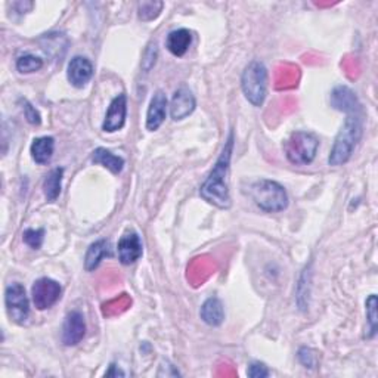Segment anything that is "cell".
Instances as JSON below:
<instances>
[{"instance_id": "cell-28", "label": "cell", "mask_w": 378, "mask_h": 378, "mask_svg": "<svg viewBox=\"0 0 378 378\" xmlns=\"http://www.w3.org/2000/svg\"><path fill=\"white\" fill-rule=\"evenodd\" d=\"M247 375L251 378H266L269 377V370L265 364L261 362H253L250 364L248 370H247Z\"/></svg>"}, {"instance_id": "cell-23", "label": "cell", "mask_w": 378, "mask_h": 378, "mask_svg": "<svg viewBox=\"0 0 378 378\" xmlns=\"http://www.w3.org/2000/svg\"><path fill=\"white\" fill-rule=\"evenodd\" d=\"M366 319H368V338H373L377 334L378 315H377V296L371 294L366 300Z\"/></svg>"}, {"instance_id": "cell-29", "label": "cell", "mask_w": 378, "mask_h": 378, "mask_svg": "<svg viewBox=\"0 0 378 378\" xmlns=\"http://www.w3.org/2000/svg\"><path fill=\"white\" fill-rule=\"evenodd\" d=\"M160 370H164V373L163 371L158 373L157 374L158 377H161V375H166V377H178V375H180V373L178 371V368L174 366V365H172V364H169V362H163L161 366H160Z\"/></svg>"}, {"instance_id": "cell-6", "label": "cell", "mask_w": 378, "mask_h": 378, "mask_svg": "<svg viewBox=\"0 0 378 378\" xmlns=\"http://www.w3.org/2000/svg\"><path fill=\"white\" fill-rule=\"evenodd\" d=\"M5 306L8 316L11 321L23 325L27 322L28 316H30V302L25 293V288L19 283H12L6 287L5 292Z\"/></svg>"}, {"instance_id": "cell-16", "label": "cell", "mask_w": 378, "mask_h": 378, "mask_svg": "<svg viewBox=\"0 0 378 378\" xmlns=\"http://www.w3.org/2000/svg\"><path fill=\"white\" fill-rule=\"evenodd\" d=\"M200 316L210 327H219L225 321V309L222 300L217 297H209L201 306Z\"/></svg>"}, {"instance_id": "cell-21", "label": "cell", "mask_w": 378, "mask_h": 378, "mask_svg": "<svg viewBox=\"0 0 378 378\" xmlns=\"http://www.w3.org/2000/svg\"><path fill=\"white\" fill-rule=\"evenodd\" d=\"M43 67V60L32 54H24L16 60V70L21 74H32Z\"/></svg>"}, {"instance_id": "cell-10", "label": "cell", "mask_w": 378, "mask_h": 378, "mask_svg": "<svg viewBox=\"0 0 378 378\" xmlns=\"http://www.w3.org/2000/svg\"><path fill=\"white\" fill-rule=\"evenodd\" d=\"M197 101L187 86H182L174 92L170 102V115L174 121H180L196 111Z\"/></svg>"}, {"instance_id": "cell-19", "label": "cell", "mask_w": 378, "mask_h": 378, "mask_svg": "<svg viewBox=\"0 0 378 378\" xmlns=\"http://www.w3.org/2000/svg\"><path fill=\"white\" fill-rule=\"evenodd\" d=\"M92 161L95 164H101L102 167L108 169L111 173L119 174L124 169V158L120 157V155L113 154L110 150L105 148H96L92 152Z\"/></svg>"}, {"instance_id": "cell-11", "label": "cell", "mask_w": 378, "mask_h": 378, "mask_svg": "<svg viewBox=\"0 0 378 378\" xmlns=\"http://www.w3.org/2000/svg\"><path fill=\"white\" fill-rule=\"evenodd\" d=\"M119 260L124 266L133 265L134 261H138L142 257L143 248L141 237L134 231H129L123 234V237L119 239Z\"/></svg>"}, {"instance_id": "cell-20", "label": "cell", "mask_w": 378, "mask_h": 378, "mask_svg": "<svg viewBox=\"0 0 378 378\" xmlns=\"http://www.w3.org/2000/svg\"><path fill=\"white\" fill-rule=\"evenodd\" d=\"M62 178H64V169L58 167L49 172V174L45 178L43 182V192L47 201H55L60 197L62 189Z\"/></svg>"}, {"instance_id": "cell-2", "label": "cell", "mask_w": 378, "mask_h": 378, "mask_svg": "<svg viewBox=\"0 0 378 378\" xmlns=\"http://www.w3.org/2000/svg\"><path fill=\"white\" fill-rule=\"evenodd\" d=\"M362 138V119L361 114L347 115L340 132L337 133L334 145L329 152V166H343L352 158L357 142Z\"/></svg>"}, {"instance_id": "cell-18", "label": "cell", "mask_w": 378, "mask_h": 378, "mask_svg": "<svg viewBox=\"0 0 378 378\" xmlns=\"http://www.w3.org/2000/svg\"><path fill=\"white\" fill-rule=\"evenodd\" d=\"M54 151H55V139L52 137H42V138H36L30 147L32 152V158L43 166V164H47L52 157H54Z\"/></svg>"}, {"instance_id": "cell-17", "label": "cell", "mask_w": 378, "mask_h": 378, "mask_svg": "<svg viewBox=\"0 0 378 378\" xmlns=\"http://www.w3.org/2000/svg\"><path fill=\"white\" fill-rule=\"evenodd\" d=\"M192 43V33L187 28H178L169 33L166 38V47L167 51L174 56H183L188 51Z\"/></svg>"}, {"instance_id": "cell-8", "label": "cell", "mask_w": 378, "mask_h": 378, "mask_svg": "<svg viewBox=\"0 0 378 378\" xmlns=\"http://www.w3.org/2000/svg\"><path fill=\"white\" fill-rule=\"evenodd\" d=\"M126 115H128V96L121 93L111 101L102 123V130L114 133L123 129L126 123Z\"/></svg>"}, {"instance_id": "cell-25", "label": "cell", "mask_w": 378, "mask_h": 378, "mask_svg": "<svg viewBox=\"0 0 378 378\" xmlns=\"http://www.w3.org/2000/svg\"><path fill=\"white\" fill-rule=\"evenodd\" d=\"M157 56H158V49H157V43H150L147 51H145L143 54V58H142V69L145 70V73H148L152 67L155 65V61H157Z\"/></svg>"}, {"instance_id": "cell-14", "label": "cell", "mask_w": 378, "mask_h": 378, "mask_svg": "<svg viewBox=\"0 0 378 378\" xmlns=\"http://www.w3.org/2000/svg\"><path fill=\"white\" fill-rule=\"evenodd\" d=\"M167 115V96L163 91H157L152 96L147 113V129L155 132L160 129V126L166 120Z\"/></svg>"}, {"instance_id": "cell-7", "label": "cell", "mask_w": 378, "mask_h": 378, "mask_svg": "<svg viewBox=\"0 0 378 378\" xmlns=\"http://www.w3.org/2000/svg\"><path fill=\"white\" fill-rule=\"evenodd\" d=\"M62 287L52 278L37 279L32 287V298L37 310L51 309L61 298Z\"/></svg>"}, {"instance_id": "cell-3", "label": "cell", "mask_w": 378, "mask_h": 378, "mask_svg": "<svg viewBox=\"0 0 378 378\" xmlns=\"http://www.w3.org/2000/svg\"><path fill=\"white\" fill-rule=\"evenodd\" d=\"M251 198L256 206L266 213L284 211L288 207V193L281 183L270 179H260L251 185Z\"/></svg>"}, {"instance_id": "cell-5", "label": "cell", "mask_w": 378, "mask_h": 378, "mask_svg": "<svg viewBox=\"0 0 378 378\" xmlns=\"http://www.w3.org/2000/svg\"><path fill=\"white\" fill-rule=\"evenodd\" d=\"M241 87L251 105H263L268 95V70L263 62L255 60L246 67L241 77Z\"/></svg>"}, {"instance_id": "cell-12", "label": "cell", "mask_w": 378, "mask_h": 378, "mask_svg": "<svg viewBox=\"0 0 378 378\" xmlns=\"http://www.w3.org/2000/svg\"><path fill=\"white\" fill-rule=\"evenodd\" d=\"M93 77V65L84 56H74L67 69V79L71 86L82 89Z\"/></svg>"}, {"instance_id": "cell-15", "label": "cell", "mask_w": 378, "mask_h": 378, "mask_svg": "<svg viewBox=\"0 0 378 378\" xmlns=\"http://www.w3.org/2000/svg\"><path fill=\"white\" fill-rule=\"evenodd\" d=\"M111 256H113V251H111V244L108 239L95 241L86 251L84 269L87 272H92V270H95L101 265V261L105 257H111Z\"/></svg>"}, {"instance_id": "cell-24", "label": "cell", "mask_w": 378, "mask_h": 378, "mask_svg": "<svg viewBox=\"0 0 378 378\" xmlns=\"http://www.w3.org/2000/svg\"><path fill=\"white\" fill-rule=\"evenodd\" d=\"M23 239L27 246H30L33 250H38L43 244L45 239V229H27L23 234Z\"/></svg>"}, {"instance_id": "cell-26", "label": "cell", "mask_w": 378, "mask_h": 378, "mask_svg": "<svg viewBox=\"0 0 378 378\" xmlns=\"http://www.w3.org/2000/svg\"><path fill=\"white\" fill-rule=\"evenodd\" d=\"M298 361L302 362L306 368H315L316 366V361H318V356H316V352L312 351V349L309 347H302L298 351Z\"/></svg>"}, {"instance_id": "cell-27", "label": "cell", "mask_w": 378, "mask_h": 378, "mask_svg": "<svg viewBox=\"0 0 378 378\" xmlns=\"http://www.w3.org/2000/svg\"><path fill=\"white\" fill-rule=\"evenodd\" d=\"M23 110H24V115H25V119H27L28 123L34 124V126H38L42 123L40 114H38V111L27 99L23 101Z\"/></svg>"}, {"instance_id": "cell-4", "label": "cell", "mask_w": 378, "mask_h": 378, "mask_svg": "<svg viewBox=\"0 0 378 378\" xmlns=\"http://www.w3.org/2000/svg\"><path fill=\"white\" fill-rule=\"evenodd\" d=\"M319 139L310 132L298 130L290 134L284 142V154L294 166H307L316 157Z\"/></svg>"}, {"instance_id": "cell-1", "label": "cell", "mask_w": 378, "mask_h": 378, "mask_svg": "<svg viewBox=\"0 0 378 378\" xmlns=\"http://www.w3.org/2000/svg\"><path fill=\"white\" fill-rule=\"evenodd\" d=\"M234 151V132L229 133V138L225 143L222 154L216 161L213 170L210 172L209 178L202 183L200 189L201 197L210 204L219 209H229L231 207V196H229V167H231V157Z\"/></svg>"}, {"instance_id": "cell-30", "label": "cell", "mask_w": 378, "mask_h": 378, "mask_svg": "<svg viewBox=\"0 0 378 378\" xmlns=\"http://www.w3.org/2000/svg\"><path fill=\"white\" fill-rule=\"evenodd\" d=\"M105 375H106V377H119V375H120V377H124L126 373L121 371L120 368H119L117 365H115V364H111V365H110V370L105 373Z\"/></svg>"}, {"instance_id": "cell-13", "label": "cell", "mask_w": 378, "mask_h": 378, "mask_svg": "<svg viewBox=\"0 0 378 378\" xmlns=\"http://www.w3.org/2000/svg\"><path fill=\"white\" fill-rule=\"evenodd\" d=\"M331 106L338 111L351 114H359L361 104L356 93L347 86H337L331 93Z\"/></svg>"}, {"instance_id": "cell-22", "label": "cell", "mask_w": 378, "mask_h": 378, "mask_svg": "<svg viewBox=\"0 0 378 378\" xmlns=\"http://www.w3.org/2000/svg\"><path fill=\"white\" fill-rule=\"evenodd\" d=\"M164 8L163 2H141L138 5V16L141 21L150 23L158 18Z\"/></svg>"}, {"instance_id": "cell-9", "label": "cell", "mask_w": 378, "mask_h": 378, "mask_svg": "<svg viewBox=\"0 0 378 378\" xmlns=\"http://www.w3.org/2000/svg\"><path fill=\"white\" fill-rule=\"evenodd\" d=\"M86 335V321L79 310H71L62 324V343L65 346H77Z\"/></svg>"}]
</instances>
